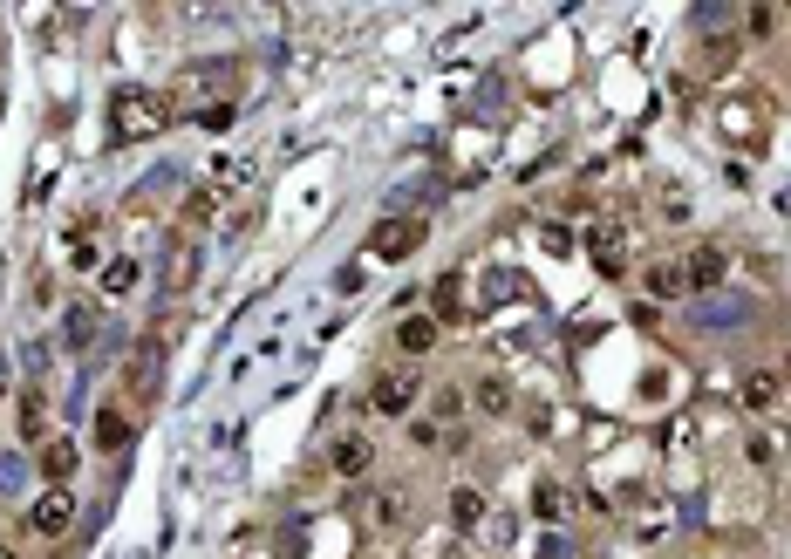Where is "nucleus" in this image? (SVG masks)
<instances>
[{
	"label": "nucleus",
	"mask_w": 791,
	"mask_h": 559,
	"mask_svg": "<svg viewBox=\"0 0 791 559\" xmlns=\"http://www.w3.org/2000/svg\"><path fill=\"white\" fill-rule=\"evenodd\" d=\"M110 130L123 137V144H151V137H164L171 130V96H157V89H116L110 96Z\"/></svg>",
	"instance_id": "nucleus-1"
},
{
	"label": "nucleus",
	"mask_w": 791,
	"mask_h": 559,
	"mask_svg": "<svg viewBox=\"0 0 791 559\" xmlns=\"http://www.w3.org/2000/svg\"><path fill=\"white\" fill-rule=\"evenodd\" d=\"M123 389L137 396V403H157V389H164V335H144L130 348V362H123Z\"/></svg>",
	"instance_id": "nucleus-2"
},
{
	"label": "nucleus",
	"mask_w": 791,
	"mask_h": 559,
	"mask_svg": "<svg viewBox=\"0 0 791 559\" xmlns=\"http://www.w3.org/2000/svg\"><path fill=\"white\" fill-rule=\"evenodd\" d=\"M423 232H430L423 219H382L376 232H369V253H376V260H410L416 246H423Z\"/></svg>",
	"instance_id": "nucleus-3"
},
{
	"label": "nucleus",
	"mask_w": 791,
	"mask_h": 559,
	"mask_svg": "<svg viewBox=\"0 0 791 559\" xmlns=\"http://www.w3.org/2000/svg\"><path fill=\"white\" fill-rule=\"evenodd\" d=\"M28 525H35L41 539H62V532L76 525V498H69V491H41L35 512H28Z\"/></svg>",
	"instance_id": "nucleus-4"
},
{
	"label": "nucleus",
	"mask_w": 791,
	"mask_h": 559,
	"mask_svg": "<svg viewBox=\"0 0 791 559\" xmlns=\"http://www.w3.org/2000/svg\"><path fill=\"white\" fill-rule=\"evenodd\" d=\"M369 403H376L382 416H410V403H416V375H410V369H396V375H376V389H369Z\"/></svg>",
	"instance_id": "nucleus-5"
},
{
	"label": "nucleus",
	"mask_w": 791,
	"mask_h": 559,
	"mask_svg": "<svg viewBox=\"0 0 791 559\" xmlns=\"http://www.w3.org/2000/svg\"><path fill=\"white\" fill-rule=\"evenodd\" d=\"M689 287H723V273H730V253H723V246H716V239H703V246H696V253H689Z\"/></svg>",
	"instance_id": "nucleus-6"
},
{
	"label": "nucleus",
	"mask_w": 791,
	"mask_h": 559,
	"mask_svg": "<svg viewBox=\"0 0 791 559\" xmlns=\"http://www.w3.org/2000/svg\"><path fill=\"white\" fill-rule=\"evenodd\" d=\"M191 280H198V246H191V239H171V253H164V287L185 294Z\"/></svg>",
	"instance_id": "nucleus-7"
},
{
	"label": "nucleus",
	"mask_w": 791,
	"mask_h": 559,
	"mask_svg": "<svg viewBox=\"0 0 791 559\" xmlns=\"http://www.w3.org/2000/svg\"><path fill=\"white\" fill-rule=\"evenodd\" d=\"M369 464H376V444H369V437H335V471L341 478H369Z\"/></svg>",
	"instance_id": "nucleus-8"
},
{
	"label": "nucleus",
	"mask_w": 791,
	"mask_h": 559,
	"mask_svg": "<svg viewBox=\"0 0 791 559\" xmlns=\"http://www.w3.org/2000/svg\"><path fill=\"white\" fill-rule=\"evenodd\" d=\"M205 89H232V62H198L178 75V96H205Z\"/></svg>",
	"instance_id": "nucleus-9"
},
{
	"label": "nucleus",
	"mask_w": 791,
	"mask_h": 559,
	"mask_svg": "<svg viewBox=\"0 0 791 559\" xmlns=\"http://www.w3.org/2000/svg\"><path fill=\"white\" fill-rule=\"evenodd\" d=\"M648 294H655V300H682V294H689V266H682V260L648 266Z\"/></svg>",
	"instance_id": "nucleus-10"
},
{
	"label": "nucleus",
	"mask_w": 791,
	"mask_h": 559,
	"mask_svg": "<svg viewBox=\"0 0 791 559\" xmlns=\"http://www.w3.org/2000/svg\"><path fill=\"white\" fill-rule=\"evenodd\" d=\"M396 348H403V355H430V348H437V321H430V314H410V321L396 328Z\"/></svg>",
	"instance_id": "nucleus-11"
},
{
	"label": "nucleus",
	"mask_w": 791,
	"mask_h": 559,
	"mask_svg": "<svg viewBox=\"0 0 791 559\" xmlns=\"http://www.w3.org/2000/svg\"><path fill=\"white\" fill-rule=\"evenodd\" d=\"M451 525H457V532H478V525H485V491L457 485L451 491Z\"/></svg>",
	"instance_id": "nucleus-12"
},
{
	"label": "nucleus",
	"mask_w": 791,
	"mask_h": 559,
	"mask_svg": "<svg viewBox=\"0 0 791 559\" xmlns=\"http://www.w3.org/2000/svg\"><path fill=\"white\" fill-rule=\"evenodd\" d=\"M41 478L62 491L69 478H76V444H41Z\"/></svg>",
	"instance_id": "nucleus-13"
},
{
	"label": "nucleus",
	"mask_w": 791,
	"mask_h": 559,
	"mask_svg": "<svg viewBox=\"0 0 791 559\" xmlns=\"http://www.w3.org/2000/svg\"><path fill=\"white\" fill-rule=\"evenodd\" d=\"M771 403H778V375H771V369H751V375H744V410L764 416Z\"/></svg>",
	"instance_id": "nucleus-14"
},
{
	"label": "nucleus",
	"mask_w": 791,
	"mask_h": 559,
	"mask_svg": "<svg viewBox=\"0 0 791 559\" xmlns=\"http://www.w3.org/2000/svg\"><path fill=\"white\" fill-rule=\"evenodd\" d=\"M587 246H594V266H601V273H621V266H628V253H621V232H614V225H601Z\"/></svg>",
	"instance_id": "nucleus-15"
},
{
	"label": "nucleus",
	"mask_w": 791,
	"mask_h": 559,
	"mask_svg": "<svg viewBox=\"0 0 791 559\" xmlns=\"http://www.w3.org/2000/svg\"><path fill=\"white\" fill-rule=\"evenodd\" d=\"M96 444H103V450H123V444H130V416L116 410V403H110V410H96Z\"/></svg>",
	"instance_id": "nucleus-16"
},
{
	"label": "nucleus",
	"mask_w": 791,
	"mask_h": 559,
	"mask_svg": "<svg viewBox=\"0 0 791 559\" xmlns=\"http://www.w3.org/2000/svg\"><path fill=\"white\" fill-rule=\"evenodd\" d=\"M478 410H485V416L512 410V382H505V375H485V382H478Z\"/></svg>",
	"instance_id": "nucleus-17"
},
{
	"label": "nucleus",
	"mask_w": 791,
	"mask_h": 559,
	"mask_svg": "<svg viewBox=\"0 0 791 559\" xmlns=\"http://www.w3.org/2000/svg\"><path fill=\"white\" fill-rule=\"evenodd\" d=\"M62 335H69V348H89V335H96V307H89V300H76V307H69Z\"/></svg>",
	"instance_id": "nucleus-18"
},
{
	"label": "nucleus",
	"mask_w": 791,
	"mask_h": 559,
	"mask_svg": "<svg viewBox=\"0 0 791 559\" xmlns=\"http://www.w3.org/2000/svg\"><path fill=\"white\" fill-rule=\"evenodd\" d=\"M362 519H369V525H396V519H403V498H389V491H376V498L362 505Z\"/></svg>",
	"instance_id": "nucleus-19"
},
{
	"label": "nucleus",
	"mask_w": 791,
	"mask_h": 559,
	"mask_svg": "<svg viewBox=\"0 0 791 559\" xmlns=\"http://www.w3.org/2000/svg\"><path fill=\"white\" fill-rule=\"evenodd\" d=\"M103 287H110V294H130V287H137V260H110L103 266Z\"/></svg>",
	"instance_id": "nucleus-20"
},
{
	"label": "nucleus",
	"mask_w": 791,
	"mask_h": 559,
	"mask_svg": "<svg viewBox=\"0 0 791 559\" xmlns=\"http://www.w3.org/2000/svg\"><path fill=\"white\" fill-rule=\"evenodd\" d=\"M69 260H76V266H96V225H89V219H82L76 239H69Z\"/></svg>",
	"instance_id": "nucleus-21"
},
{
	"label": "nucleus",
	"mask_w": 791,
	"mask_h": 559,
	"mask_svg": "<svg viewBox=\"0 0 791 559\" xmlns=\"http://www.w3.org/2000/svg\"><path fill=\"white\" fill-rule=\"evenodd\" d=\"M532 512H539V519H560V512H566V491L560 485H539V491H532Z\"/></svg>",
	"instance_id": "nucleus-22"
},
{
	"label": "nucleus",
	"mask_w": 791,
	"mask_h": 559,
	"mask_svg": "<svg viewBox=\"0 0 791 559\" xmlns=\"http://www.w3.org/2000/svg\"><path fill=\"white\" fill-rule=\"evenodd\" d=\"M703 62H710V69H730V62H737V41H730V35L710 41V48H703Z\"/></svg>",
	"instance_id": "nucleus-23"
},
{
	"label": "nucleus",
	"mask_w": 791,
	"mask_h": 559,
	"mask_svg": "<svg viewBox=\"0 0 791 559\" xmlns=\"http://www.w3.org/2000/svg\"><path fill=\"white\" fill-rule=\"evenodd\" d=\"M437 314H444V321L464 314V307H457V280H437Z\"/></svg>",
	"instance_id": "nucleus-24"
},
{
	"label": "nucleus",
	"mask_w": 791,
	"mask_h": 559,
	"mask_svg": "<svg viewBox=\"0 0 791 559\" xmlns=\"http://www.w3.org/2000/svg\"><path fill=\"white\" fill-rule=\"evenodd\" d=\"M21 437H41V396H21Z\"/></svg>",
	"instance_id": "nucleus-25"
},
{
	"label": "nucleus",
	"mask_w": 791,
	"mask_h": 559,
	"mask_svg": "<svg viewBox=\"0 0 791 559\" xmlns=\"http://www.w3.org/2000/svg\"><path fill=\"white\" fill-rule=\"evenodd\" d=\"M212 212H219V191H191L185 219H212Z\"/></svg>",
	"instance_id": "nucleus-26"
},
{
	"label": "nucleus",
	"mask_w": 791,
	"mask_h": 559,
	"mask_svg": "<svg viewBox=\"0 0 791 559\" xmlns=\"http://www.w3.org/2000/svg\"><path fill=\"white\" fill-rule=\"evenodd\" d=\"M198 123H205V130H226V123H232V103H205V116H198Z\"/></svg>",
	"instance_id": "nucleus-27"
},
{
	"label": "nucleus",
	"mask_w": 791,
	"mask_h": 559,
	"mask_svg": "<svg viewBox=\"0 0 791 559\" xmlns=\"http://www.w3.org/2000/svg\"><path fill=\"white\" fill-rule=\"evenodd\" d=\"M539 239H546V246H553V253H573V232H566V225H546V232H539Z\"/></svg>",
	"instance_id": "nucleus-28"
},
{
	"label": "nucleus",
	"mask_w": 791,
	"mask_h": 559,
	"mask_svg": "<svg viewBox=\"0 0 791 559\" xmlns=\"http://www.w3.org/2000/svg\"><path fill=\"white\" fill-rule=\"evenodd\" d=\"M0 559H14V546H0Z\"/></svg>",
	"instance_id": "nucleus-29"
},
{
	"label": "nucleus",
	"mask_w": 791,
	"mask_h": 559,
	"mask_svg": "<svg viewBox=\"0 0 791 559\" xmlns=\"http://www.w3.org/2000/svg\"><path fill=\"white\" fill-rule=\"evenodd\" d=\"M785 382H791V355H785Z\"/></svg>",
	"instance_id": "nucleus-30"
}]
</instances>
